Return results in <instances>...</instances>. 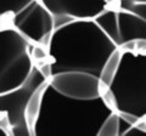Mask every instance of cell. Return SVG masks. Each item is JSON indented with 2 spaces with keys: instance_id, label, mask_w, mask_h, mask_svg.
<instances>
[{
  "instance_id": "obj_1",
  "label": "cell",
  "mask_w": 146,
  "mask_h": 136,
  "mask_svg": "<svg viewBox=\"0 0 146 136\" xmlns=\"http://www.w3.org/2000/svg\"><path fill=\"white\" fill-rule=\"evenodd\" d=\"M118 46L95 20H74L56 28L48 44L51 77L63 72L100 75Z\"/></svg>"
},
{
  "instance_id": "obj_4",
  "label": "cell",
  "mask_w": 146,
  "mask_h": 136,
  "mask_svg": "<svg viewBox=\"0 0 146 136\" xmlns=\"http://www.w3.org/2000/svg\"><path fill=\"white\" fill-rule=\"evenodd\" d=\"M32 44L15 27L0 29V94L20 88L34 68Z\"/></svg>"
},
{
  "instance_id": "obj_13",
  "label": "cell",
  "mask_w": 146,
  "mask_h": 136,
  "mask_svg": "<svg viewBox=\"0 0 146 136\" xmlns=\"http://www.w3.org/2000/svg\"><path fill=\"white\" fill-rule=\"evenodd\" d=\"M98 136H119V113L112 112L106 118Z\"/></svg>"
},
{
  "instance_id": "obj_11",
  "label": "cell",
  "mask_w": 146,
  "mask_h": 136,
  "mask_svg": "<svg viewBox=\"0 0 146 136\" xmlns=\"http://www.w3.org/2000/svg\"><path fill=\"white\" fill-rule=\"evenodd\" d=\"M122 56H123V51L121 48H117L115 51H113L110 57L106 60L105 65L101 69V73H100L99 78L101 84L105 88H110L111 84L113 83L116 75L118 73V69H119L121 62H122Z\"/></svg>"
},
{
  "instance_id": "obj_3",
  "label": "cell",
  "mask_w": 146,
  "mask_h": 136,
  "mask_svg": "<svg viewBox=\"0 0 146 136\" xmlns=\"http://www.w3.org/2000/svg\"><path fill=\"white\" fill-rule=\"evenodd\" d=\"M110 90L116 98L117 112L130 113L139 119L146 117V52L123 51Z\"/></svg>"
},
{
  "instance_id": "obj_7",
  "label": "cell",
  "mask_w": 146,
  "mask_h": 136,
  "mask_svg": "<svg viewBox=\"0 0 146 136\" xmlns=\"http://www.w3.org/2000/svg\"><path fill=\"white\" fill-rule=\"evenodd\" d=\"M5 26L15 27L31 43L48 46L55 30V18L40 0H34L7 22L1 23V27Z\"/></svg>"
},
{
  "instance_id": "obj_16",
  "label": "cell",
  "mask_w": 146,
  "mask_h": 136,
  "mask_svg": "<svg viewBox=\"0 0 146 136\" xmlns=\"http://www.w3.org/2000/svg\"><path fill=\"white\" fill-rule=\"evenodd\" d=\"M131 126H133V124H130L129 121H127L124 118H122L119 116V136H125L128 130H129Z\"/></svg>"
},
{
  "instance_id": "obj_14",
  "label": "cell",
  "mask_w": 146,
  "mask_h": 136,
  "mask_svg": "<svg viewBox=\"0 0 146 136\" xmlns=\"http://www.w3.org/2000/svg\"><path fill=\"white\" fill-rule=\"evenodd\" d=\"M31 55H32V58H33L35 66H40L43 63H46L50 60L48 46L44 44H32Z\"/></svg>"
},
{
  "instance_id": "obj_6",
  "label": "cell",
  "mask_w": 146,
  "mask_h": 136,
  "mask_svg": "<svg viewBox=\"0 0 146 136\" xmlns=\"http://www.w3.org/2000/svg\"><path fill=\"white\" fill-rule=\"evenodd\" d=\"M95 21L118 48L133 40H146V21L129 9L108 6Z\"/></svg>"
},
{
  "instance_id": "obj_10",
  "label": "cell",
  "mask_w": 146,
  "mask_h": 136,
  "mask_svg": "<svg viewBox=\"0 0 146 136\" xmlns=\"http://www.w3.org/2000/svg\"><path fill=\"white\" fill-rule=\"evenodd\" d=\"M49 84H50V78L46 81H44V83L35 90L34 94L32 95L28 105H27V108H26V120H27V125H28V128L31 130L32 136H34V126H35V123L40 114V110H42L44 92Z\"/></svg>"
},
{
  "instance_id": "obj_15",
  "label": "cell",
  "mask_w": 146,
  "mask_h": 136,
  "mask_svg": "<svg viewBox=\"0 0 146 136\" xmlns=\"http://www.w3.org/2000/svg\"><path fill=\"white\" fill-rule=\"evenodd\" d=\"M115 5L129 9V10L138 13L140 17H143V18L146 21V3H121V1H117Z\"/></svg>"
},
{
  "instance_id": "obj_17",
  "label": "cell",
  "mask_w": 146,
  "mask_h": 136,
  "mask_svg": "<svg viewBox=\"0 0 146 136\" xmlns=\"http://www.w3.org/2000/svg\"><path fill=\"white\" fill-rule=\"evenodd\" d=\"M121 3H146V0H117Z\"/></svg>"
},
{
  "instance_id": "obj_5",
  "label": "cell",
  "mask_w": 146,
  "mask_h": 136,
  "mask_svg": "<svg viewBox=\"0 0 146 136\" xmlns=\"http://www.w3.org/2000/svg\"><path fill=\"white\" fill-rule=\"evenodd\" d=\"M48 79L39 68L34 66L33 72L25 84L11 91L0 94V114L7 118L11 135L32 136L26 120V108L34 91Z\"/></svg>"
},
{
  "instance_id": "obj_12",
  "label": "cell",
  "mask_w": 146,
  "mask_h": 136,
  "mask_svg": "<svg viewBox=\"0 0 146 136\" xmlns=\"http://www.w3.org/2000/svg\"><path fill=\"white\" fill-rule=\"evenodd\" d=\"M34 0H0V17L1 23L7 22L12 16L22 11Z\"/></svg>"
},
{
  "instance_id": "obj_9",
  "label": "cell",
  "mask_w": 146,
  "mask_h": 136,
  "mask_svg": "<svg viewBox=\"0 0 146 136\" xmlns=\"http://www.w3.org/2000/svg\"><path fill=\"white\" fill-rule=\"evenodd\" d=\"M54 16L74 20H95L108 9L105 0H40Z\"/></svg>"
},
{
  "instance_id": "obj_2",
  "label": "cell",
  "mask_w": 146,
  "mask_h": 136,
  "mask_svg": "<svg viewBox=\"0 0 146 136\" xmlns=\"http://www.w3.org/2000/svg\"><path fill=\"white\" fill-rule=\"evenodd\" d=\"M112 112L115 111L102 97L73 98L49 84L34 126V136H98Z\"/></svg>"
},
{
  "instance_id": "obj_8",
  "label": "cell",
  "mask_w": 146,
  "mask_h": 136,
  "mask_svg": "<svg viewBox=\"0 0 146 136\" xmlns=\"http://www.w3.org/2000/svg\"><path fill=\"white\" fill-rule=\"evenodd\" d=\"M50 84L58 92L79 100H93L101 97L105 88L100 78L86 72H63L50 78Z\"/></svg>"
}]
</instances>
